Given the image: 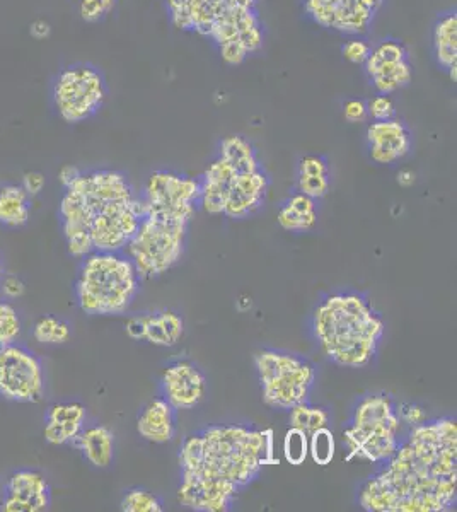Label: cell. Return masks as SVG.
I'll list each match as a JSON object with an SVG mask.
<instances>
[{"instance_id":"1","label":"cell","mask_w":457,"mask_h":512,"mask_svg":"<svg viewBox=\"0 0 457 512\" xmlns=\"http://www.w3.org/2000/svg\"><path fill=\"white\" fill-rule=\"evenodd\" d=\"M359 492L369 512H447L457 501V424L427 420L410 427L396 453Z\"/></svg>"},{"instance_id":"2","label":"cell","mask_w":457,"mask_h":512,"mask_svg":"<svg viewBox=\"0 0 457 512\" xmlns=\"http://www.w3.org/2000/svg\"><path fill=\"white\" fill-rule=\"evenodd\" d=\"M144 216L142 198L116 169L81 171L58 207L65 245L79 260L93 251L125 250Z\"/></svg>"},{"instance_id":"3","label":"cell","mask_w":457,"mask_h":512,"mask_svg":"<svg viewBox=\"0 0 457 512\" xmlns=\"http://www.w3.org/2000/svg\"><path fill=\"white\" fill-rule=\"evenodd\" d=\"M270 463H275L273 431L246 425H210L186 437L180 449L181 473L224 480L241 490Z\"/></svg>"},{"instance_id":"4","label":"cell","mask_w":457,"mask_h":512,"mask_svg":"<svg viewBox=\"0 0 457 512\" xmlns=\"http://www.w3.org/2000/svg\"><path fill=\"white\" fill-rule=\"evenodd\" d=\"M260 0H166L174 28L212 41L222 62L238 67L260 52L265 28L258 14Z\"/></svg>"},{"instance_id":"5","label":"cell","mask_w":457,"mask_h":512,"mask_svg":"<svg viewBox=\"0 0 457 512\" xmlns=\"http://www.w3.org/2000/svg\"><path fill=\"white\" fill-rule=\"evenodd\" d=\"M386 325L359 292L324 297L313 315V335L319 349L338 366L360 369L371 364Z\"/></svg>"},{"instance_id":"6","label":"cell","mask_w":457,"mask_h":512,"mask_svg":"<svg viewBox=\"0 0 457 512\" xmlns=\"http://www.w3.org/2000/svg\"><path fill=\"white\" fill-rule=\"evenodd\" d=\"M140 275L123 251H93L77 272L76 303L89 316L125 315L140 291Z\"/></svg>"},{"instance_id":"7","label":"cell","mask_w":457,"mask_h":512,"mask_svg":"<svg viewBox=\"0 0 457 512\" xmlns=\"http://www.w3.org/2000/svg\"><path fill=\"white\" fill-rule=\"evenodd\" d=\"M401 431L403 424L391 396H365L353 410L350 425L345 429L348 460L386 463L403 441Z\"/></svg>"},{"instance_id":"8","label":"cell","mask_w":457,"mask_h":512,"mask_svg":"<svg viewBox=\"0 0 457 512\" xmlns=\"http://www.w3.org/2000/svg\"><path fill=\"white\" fill-rule=\"evenodd\" d=\"M188 219L145 214L123 253L134 263L140 279H156L180 262L185 251Z\"/></svg>"},{"instance_id":"9","label":"cell","mask_w":457,"mask_h":512,"mask_svg":"<svg viewBox=\"0 0 457 512\" xmlns=\"http://www.w3.org/2000/svg\"><path fill=\"white\" fill-rule=\"evenodd\" d=\"M261 398L273 410H290L309 402L316 383V367L294 354L265 349L255 355Z\"/></svg>"},{"instance_id":"10","label":"cell","mask_w":457,"mask_h":512,"mask_svg":"<svg viewBox=\"0 0 457 512\" xmlns=\"http://www.w3.org/2000/svg\"><path fill=\"white\" fill-rule=\"evenodd\" d=\"M108 88L103 72L91 64H74L60 70L52 84V101L65 123L87 122L105 105Z\"/></svg>"},{"instance_id":"11","label":"cell","mask_w":457,"mask_h":512,"mask_svg":"<svg viewBox=\"0 0 457 512\" xmlns=\"http://www.w3.org/2000/svg\"><path fill=\"white\" fill-rule=\"evenodd\" d=\"M47 390L40 357L21 344L0 350V398L12 403H38Z\"/></svg>"},{"instance_id":"12","label":"cell","mask_w":457,"mask_h":512,"mask_svg":"<svg viewBox=\"0 0 457 512\" xmlns=\"http://www.w3.org/2000/svg\"><path fill=\"white\" fill-rule=\"evenodd\" d=\"M145 214L188 219L195 216L200 200V181L174 171H154L140 195Z\"/></svg>"},{"instance_id":"13","label":"cell","mask_w":457,"mask_h":512,"mask_svg":"<svg viewBox=\"0 0 457 512\" xmlns=\"http://www.w3.org/2000/svg\"><path fill=\"white\" fill-rule=\"evenodd\" d=\"M382 6L384 0H304L307 18L348 38L367 35Z\"/></svg>"},{"instance_id":"14","label":"cell","mask_w":457,"mask_h":512,"mask_svg":"<svg viewBox=\"0 0 457 512\" xmlns=\"http://www.w3.org/2000/svg\"><path fill=\"white\" fill-rule=\"evenodd\" d=\"M364 69L376 94L391 96L406 88L413 79L408 48L403 41L394 38L381 40L371 48Z\"/></svg>"},{"instance_id":"15","label":"cell","mask_w":457,"mask_h":512,"mask_svg":"<svg viewBox=\"0 0 457 512\" xmlns=\"http://www.w3.org/2000/svg\"><path fill=\"white\" fill-rule=\"evenodd\" d=\"M52 507V487L38 470L23 468L2 485L0 511L45 512Z\"/></svg>"},{"instance_id":"16","label":"cell","mask_w":457,"mask_h":512,"mask_svg":"<svg viewBox=\"0 0 457 512\" xmlns=\"http://www.w3.org/2000/svg\"><path fill=\"white\" fill-rule=\"evenodd\" d=\"M207 376L202 369L190 361H178L166 367L159 381L161 396L171 407L180 410H193L205 400Z\"/></svg>"},{"instance_id":"17","label":"cell","mask_w":457,"mask_h":512,"mask_svg":"<svg viewBox=\"0 0 457 512\" xmlns=\"http://www.w3.org/2000/svg\"><path fill=\"white\" fill-rule=\"evenodd\" d=\"M241 489L234 483L202 477L195 473H181L178 502L198 512L231 511Z\"/></svg>"},{"instance_id":"18","label":"cell","mask_w":457,"mask_h":512,"mask_svg":"<svg viewBox=\"0 0 457 512\" xmlns=\"http://www.w3.org/2000/svg\"><path fill=\"white\" fill-rule=\"evenodd\" d=\"M268 187H270V180L263 168L238 173L227 190L226 205H224L222 216L234 219V221H241V219L253 216L256 210H260L265 204Z\"/></svg>"},{"instance_id":"19","label":"cell","mask_w":457,"mask_h":512,"mask_svg":"<svg viewBox=\"0 0 457 512\" xmlns=\"http://www.w3.org/2000/svg\"><path fill=\"white\" fill-rule=\"evenodd\" d=\"M369 154L377 164H394L405 159L413 147V137L405 123L394 117L391 120L372 122L365 132Z\"/></svg>"},{"instance_id":"20","label":"cell","mask_w":457,"mask_h":512,"mask_svg":"<svg viewBox=\"0 0 457 512\" xmlns=\"http://www.w3.org/2000/svg\"><path fill=\"white\" fill-rule=\"evenodd\" d=\"M86 407L79 402L55 403L45 414L43 437L52 446H67L76 441L86 427Z\"/></svg>"},{"instance_id":"21","label":"cell","mask_w":457,"mask_h":512,"mask_svg":"<svg viewBox=\"0 0 457 512\" xmlns=\"http://www.w3.org/2000/svg\"><path fill=\"white\" fill-rule=\"evenodd\" d=\"M137 432L149 443H169L176 436V410L162 396L154 398L140 412Z\"/></svg>"},{"instance_id":"22","label":"cell","mask_w":457,"mask_h":512,"mask_svg":"<svg viewBox=\"0 0 457 512\" xmlns=\"http://www.w3.org/2000/svg\"><path fill=\"white\" fill-rule=\"evenodd\" d=\"M72 446L81 451L89 465L99 470L110 468L115 460V434L105 425H86Z\"/></svg>"},{"instance_id":"23","label":"cell","mask_w":457,"mask_h":512,"mask_svg":"<svg viewBox=\"0 0 457 512\" xmlns=\"http://www.w3.org/2000/svg\"><path fill=\"white\" fill-rule=\"evenodd\" d=\"M432 47L440 69L449 72L451 81L457 79V14L446 12L435 21L432 30Z\"/></svg>"},{"instance_id":"24","label":"cell","mask_w":457,"mask_h":512,"mask_svg":"<svg viewBox=\"0 0 457 512\" xmlns=\"http://www.w3.org/2000/svg\"><path fill=\"white\" fill-rule=\"evenodd\" d=\"M277 221L282 229L290 233H304L313 229L318 222L316 200L301 192L292 193L278 210Z\"/></svg>"},{"instance_id":"25","label":"cell","mask_w":457,"mask_h":512,"mask_svg":"<svg viewBox=\"0 0 457 512\" xmlns=\"http://www.w3.org/2000/svg\"><path fill=\"white\" fill-rule=\"evenodd\" d=\"M185 333V321L171 309L145 313L144 340L156 347H174Z\"/></svg>"},{"instance_id":"26","label":"cell","mask_w":457,"mask_h":512,"mask_svg":"<svg viewBox=\"0 0 457 512\" xmlns=\"http://www.w3.org/2000/svg\"><path fill=\"white\" fill-rule=\"evenodd\" d=\"M31 200L21 183L0 185V226L21 229L31 217Z\"/></svg>"},{"instance_id":"27","label":"cell","mask_w":457,"mask_h":512,"mask_svg":"<svg viewBox=\"0 0 457 512\" xmlns=\"http://www.w3.org/2000/svg\"><path fill=\"white\" fill-rule=\"evenodd\" d=\"M330 166L323 156H306L297 168V192L319 200L330 192Z\"/></svg>"},{"instance_id":"28","label":"cell","mask_w":457,"mask_h":512,"mask_svg":"<svg viewBox=\"0 0 457 512\" xmlns=\"http://www.w3.org/2000/svg\"><path fill=\"white\" fill-rule=\"evenodd\" d=\"M219 158L226 159L238 173L263 168L255 146L241 135H231L220 140Z\"/></svg>"},{"instance_id":"29","label":"cell","mask_w":457,"mask_h":512,"mask_svg":"<svg viewBox=\"0 0 457 512\" xmlns=\"http://www.w3.org/2000/svg\"><path fill=\"white\" fill-rule=\"evenodd\" d=\"M33 338L41 345H64L72 337V326L55 315L41 316L33 325Z\"/></svg>"},{"instance_id":"30","label":"cell","mask_w":457,"mask_h":512,"mask_svg":"<svg viewBox=\"0 0 457 512\" xmlns=\"http://www.w3.org/2000/svg\"><path fill=\"white\" fill-rule=\"evenodd\" d=\"M289 412L290 427L306 432L307 436L330 424V414L324 408L309 405V402L299 403L296 407L290 408Z\"/></svg>"},{"instance_id":"31","label":"cell","mask_w":457,"mask_h":512,"mask_svg":"<svg viewBox=\"0 0 457 512\" xmlns=\"http://www.w3.org/2000/svg\"><path fill=\"white\" fill-rule=\"evenodd\" d=\"M21 332H23V320L18 309L11 301L0 299V350L6 349L9 345L18 344Z\"/></svg>"},{"instance_id":"32","label":"cell","mask_w":457,"mask_h":512,"mask_svg":"<svg viewBox=\"0 0 457 512\" xmlns=\"http://www.w3.org/2000/svg\"><path fill=\"white\" fill-rule=\"evenodd\" d=\"M309 454L314 463L326 466L330 465L335 456V437L328 427H323L319 431L313 432L309 436Z\"/></svg>"},{"instance_id":"33","label":"cell","mask_w":457,"mask_h":512,"mask_svg":"<svg viewBox=\"0 0 457 512\" xmlns=\"http://www.w3.org/2000/svg\"><path fill=\"white\" fill-rule=\"evenodd\" d=\"M122 511L125 512H162L164 504L156 494L149 490L132 489L123 495Z\"/></svg>"},{"instance_id":"34","label":"cell","mask_w":457,"mask_h":512,"mask_svg":"<svg viewBox=\"0 0 457 512\" xmlns=\"http://www.w3.org/2000/svg\"><path fill=\"white\" fill-rule=\"evenodd\" d=\"M285 460L290 465H302L309 456V436L306 432L290 427L284 439Z\"/></svg>"},{"instance_id":"35","label":"cell","mask_w":457,"mask_h":512,"mask_svg":"<svg viewBox=\"0 0 457 512\" xmlns=\"http://www.w3.org/2000/svg\"><path fill=\"white\" fill-rule=\"evenodd\" d=\"M116 0H81L79 2V16L86 23H99L113 12Z\"/></svg>"},{"instance_id":"36","label":"cell","mask_w":457,"mask_h":512,"mask_svg":"<svg viewBox=\"0 0 457 512\" xmlns=\"http://www.w3.org/2000/svg\"><path fill=\"white\" fill-rule=\"evenodd\" d=\"M367 105V118H371L372 122H382V120H391L396 117V106L391 96L386 94H376L369 101H365Z\"/></svg>"},{"instance_id":"37","label":"cell","mask_w":457,"mask_h":512,"mask_svg":"<svg viewBox=\"0 0 457 512\" xmlns=\"http://www.w3.org/2000/svg\"><path fill=\"white\" fill-rule=\"evenodd\" d=\"M371 48V43H367L362 36H353L348 38L342 47L343 59L353 65H364L371 53Z\"/></svg>"},{"instance_id":"38","label":"cell","mask_w":457,"mask_h":512,"mask_svg":"<svg viewBox=\"0 0 457 512\" xmlns=\"http://www.w3.org/2000/svg\"><path fill=\"white\" fill-rule=\"evenodd\" d=\"M396 412H398V417H400L401 424L403 425L415 427V425L427 422V412L420 405H415V403L396 405Z\"/></svg>"},{"instance_id":"39","label":"cell","mask_w":457,"mask_h":512,"mask_svg":"<svg viewBox=\"0 0 457 512\" xmlns=\"http://www.w3.org/2000/svg\"><path fill=\"white\" fill-rule=\"evenodd\" d=\"M24 291H26V287H24L23 280L14 277V275H4L2 277V282H0V296H2V299L14 301V299L23 296Z\"/></svg>"},{"instance_id":"40","label":"cell","mask_w":457,"mask_h":512,"mask_svg":"<svg viewBox=\"0 0 457 512\" xmlns=\"http://www.w3.org/2000/svg\"><path fill=\"white\" fill-rule=\"evenodd\" d=\"M343 115L350 123H360L367 120V105L362 99H350L343 106Z\"/></svg>"},{"instance_id":"41","label":"cell","mask_w":457,"mask_h":512,"mask_svg":"<svg viewBox=\"0 0 457 512\" xmlns=\"http://www.w3.org/2000/svg\"><path fill=\"white\" fill-rule=\"evenodd\" d=\"M21 187L24 188V192L28 193L29 197L35 198L45 188V176L41 175V173H36V171L26 173L23 176V181H21Z\"/></svg>"},{"instance_id":"42","label":"cell","mask_w":457,"mask_h":512,"mask_svg":"<svg viewBox=\"0 0 457 512\" xmlns=\"http://www.w3.org/2000/svg\"><path fill=\"white\" fill-rule=\"evenodd\" d=\"M125 332L132 340H144L145 335V313L144 315L132 316L128 318L125 325Z\"/></svg>"},{"instance_id":"43","label":"cell","mask_w":457,"mask_h":512,"mask_svg":"<svg viewBox=\"0 0 457 512\" xmlns=\"http://www.w3.org/2000/svg\"><path fill=\"white\" fill-rule=\"evenodd\" d=\"M29 33L35 40H47L48 36L52 35V26L45 19H38V21L31 24Z\"/></svg>"},{"instance_id":"44","label":"cell","mask_w":457,"mask_h":512,"mask_svg":"<svg viewBox=\"0 0 457 512\" xmlns=\"http://www.w3.org/2000/svg\"><path fill=\"white\" fill-rule=\"evenodd\" d=\"M81 175V169L76 168V166H64V168L60 169V173H58V178H60V183H62V187H69L70 183H74L76 181L77 176Z\"/></svg>"},{"instance_id":"45","label":"cell","mask_w":457,"mask_h":512,"mask_svg":"<svg viewBox=\"0 0 457 512\" xmlns=\"http://www.w3.org/2000/svg\"><path fill=\"white\" fill-rule=\"evenodd\" d=\"M413 183H415V173L413 171L403 169L398 173V185L400 187L410 188L413 187Z\"/></svg>"},{"instance_id":"46","label":"cell","mask_w":457,"mask_h":512,"mask_svg":"<svg viewBox=\"0 0 457 512\" xmlns=\"http://www.w3.org/2000/svg\"><path fill=\"white\" fill-rule=\"evenodd\" d=\"M4 263H2V256H0V282H2V277H4Z\"/></svg>"},{"instance_id":"47","label":"cell","mask_w":457,"mask_h":512,"mask_svg":"<svg viewBox=\"0 0 457 512\" xmlns=\"http://www.w3.org/2000/svg\"><path fill=\"white\" fill-rule=\"evenodd\" d=\"M0 495H2V483H0Z\"/></svg>"}]
</instances>
